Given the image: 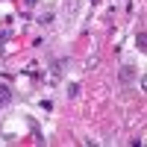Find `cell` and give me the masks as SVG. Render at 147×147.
<instances>
[{
  "label": "cell",
  "mask_w": 147,
  "mask_h": 147,
  "mask_svg": "<svg viewBox=\"0 0 147 147\" xmlns=\"http://www.w3.org/2000/svg\"><path fill=\"white\" fill-rule=\"evenodd\" d=\"M132 77H136V71H132L129 65H124V68H121V82H132Z\"/></svg>",
  "instance_id": "6da1fadb"
},
{
  "label": "cell",
  "mask_w": 147,
  "mask_h": 147,
  "mask_svg": "<svg viewBox=\"0 0 147 147\" xmlns=\"http://www.w3.org/2000/svg\"><path fill=\"white\" fill-rule=\"evenodd\" d=\"M50 21H53V12H44V15H38V24H44V27H47Z\"/></svg>",
  "instance_id": "277c9868"
},
{
  "label": "cell",
  "mask_w": 147,
  "mask_h": 147,
  "mask_svg": "<svg viewBox=\"0 0 147 147\" xmlns=\"http://www.w3.org/2000/svg\"><path fill=\"white\" fill-rule=\"evenodd\" d=\"M9 100H12V91L6 88V85H0V106H6Z\"/></svg>",
  "instance_id": "7a4b0ae2"
},
{
  "label": "cell",
  "mask_w": 147,
  "mask_h": 147,
  "mask_svg": "<svg viewBox=\"0 0 147 147\" xmlns=\"http://www.w3.org/2000/svg\"><path fill=\"white\" fill-rule=\"evenodd\" d=\"M144 41H147V35L138 32V35H136V47H138V50H147V44H144Z\"/></svg>",
  "instance_id": "3957f363"
},
{
  "label": "cell",
  "mask_w": 147,
  "mask_h": 147,
  "mask_svg": "<svg viewBox=\"0 0 147 147\" xmlns=\"http://www.w3.org/2000/svg\"><path fill=\"white\" fill-rule=\"evenodd\" d=\"M77 94H80V85L71 82V85H68V97H77Z\"/></svg>",
  "instance_id": "5b68a950"
}]
</instances>
